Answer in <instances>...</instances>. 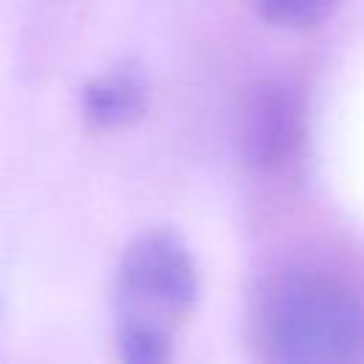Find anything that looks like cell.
Masks as SVG:
<instances>
[{"mask_svg":"<svg viewBox=\"0 0 364 364\" xmlns=\"http://www.w3.org/2000/svg\"><path fill=\"white\" fill-rule=\"evenodd\" d=\"M199 301V267L173 228H145L114 270L111 310L119 358L165 364Z\"/></svg>","mask_w":364,"mask_h":364,"instance_id":"1","label":"cell"},{"mask_svg":"<svg viewBox=\"0 0 364 364\" xmlns=\"http://www.w3.org/2000/svg\"><path fill=\"white\" fill-rule=\"evenodd\" d=\"M259 338L276 364H350L364 355V304L330 273L293 270L267 287Z\"/></svg>","mask_w":364,"mask_h":364,"instance_id":"2","label":"cell"},{"mask_svg":"<svg viewBox=\"0 0 364 364\" xmlns=\"http://www.w3.org/2000/svg\"><path fill=\"white\" fill-rule=\"evenodd\" d=\"M245 154L262 171H279L304 142V105L287 82H264L245 108Z\"/></svg>","mask_w":364,"mask_h":364,"instance_id":"3","label":"cell"},{"mask_svg":"<svg viewBox=\"0 0 364 364\" xmlns=\"http://www.w3.org/2000/svg\"><path fill=\"white\" fill-rule=\"evenodd\" d=\"M145 80L136 68L119 65L94 77L82 91V114L97 128H122L142 117L148 105Z\"/></svg>","mask_w":364,"mask_h":364,"instance_id":"4","label":"cell"},{"mask_svg":"<svg viewBox=\"0 0 364 364\" xmlns=\"http://www.w3.org/2000/svg\"><path fill=\"white\" fill-rule=\"evenodd\" d=\"M253 6L270 26L301 31L327 20L336 11L338 0H253Z\"/></svg>","mask_w":364,"mask_h":364,"instance_id":"5","label":"cell"}]
</instances>
